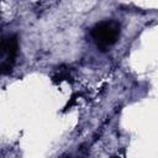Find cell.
Returning <instances> with one entry per match:
<instances>
[{"mask_svg": "<svg viewBox=\"0 0 158 158\" xmlns=\"http://www.w3.org/2000/svg\"><path fill=\"white\" fill-rule=\"evenodd\" d=\"M120 32H121V27L118 22L114 20H105L98 22L91 28L90 35L98 48H100L101 51H106L117 42L120 37Z\"/></svg>", "mask_w": 158, "mask_h": 158, "instance_id": "cell-1", "label": "cell"}, {"mask_svg": "<svg viewBox=\"0 0 158 158\" xmlns=\"http://www.w3.org/2000/svg\"><path fill=\"white\" fill-rule=\"evenodd\" d=\"M19 52V40L16 35L0 37V74H10L14 69Z\"/></svg>", "mask_w": 158, "mask_h": 158, "instance_id": "cell-2", "label": "cell"}, {"mask_svg": "<svg viewBox=\"0 0 158 158\" xmlns=\"http://www.w3.org/2000/svg\"><path fill=\"white\" fill-rule=\"evenodd\" d=\"M70 78V70L67 67H60L57 69V72L53 75V81L54 83H60L62 80H68Z\"/></svg>", "mask_w": 158, "mask_h": 158, "instance_id": "cell-3", "label": "cell"}]
</instances>
